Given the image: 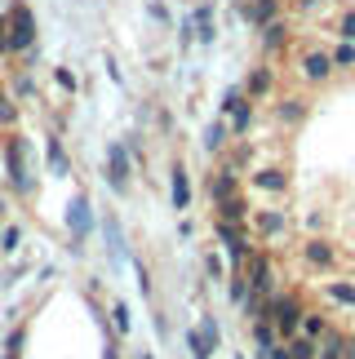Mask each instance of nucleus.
<instances>
[{"mask_svg": "<svg viewBox=\"0 0 355 359\" xmlns=\"http://www.w3.org/2000/svg\"><path fill=\"white\" fill-rule=\"evenodd\" d=\"M302 337H311V341H320L324 333H329V315H302V328H297Z\"/></svg>", "mask_w": 355, "mask_h": 359, "instance_id": "nucleus-25", "label": "nucleus"}, {"mask_svg": "<svg viewBox=\"0 0 355 359\" xmlns=\"http://www.w3.org/2000/svg\"><path fill=\"white\" fill-rule=\"evenodd\" d=\"M67 226H72V253H80L93 231V209L85 196H72V204H67Z\"/></svg>", "mask_w": 355, "mask_h": 359, "instance_id": "nucleus-7", "label": "nucleus"}, {"mask_svg": "<svg viewBox=\"0 0 355 359\" xmlns=\"http://www.w3.org/2000/svg\"><path fill=\"white\" fill-rule=\"evenodd\" d=\"M5 177L18 196H36V173H32V164H27V142L18 133L5 142Z\"/></svg>", "mask_w": 355, "mask_h": 359, "instance_id": "nucleus-2", "label": "nucleus"}, {"mask_svg": "<svg viewBox=\"0 0 355 359\" xmlns=\"http://www.w3.org/2000/svg\"><path fill=\"white\" fill-rule=\"evenodd\" d=\"M53 80H58V85H62L67 93H76V76L67 72V67H53Z\"/></svg>", "mask_w": 355, "mask_h": 359, "instance_id": "nucleus-37", "label": "nucleus"}, {"mask_svg": "<svg viewBox=\"0 0 355 359\" xmlns=\"http://www.w3.org/2000/svg\"><path fill=\"white\" fill-rule=\"evenodd\" d=\"M253 187L267 191V196H284V187H289V169H284V164H262V169L253 173Z\"/></svg>", "mask_w": 355, "mask_h": 359, "instance_id": "nucleus-11", "label": "nucleus"}, {"mask_svg": "<svg viewBox=\"0 0 355 359\" xmlns=\"http://www.w3.org/2000/svg\"><path fill=\"white\" fill-rule=\"evenodd\" d=\"M236 191H240V164H222V169L213 173V182H209V200L222 204L227 196H236Z\"/></svg>", "mask_w": 355, "mask_h": 359, "instance_id": "nucleus-10", "label": "nucleus"}, {"mask_svg": "<svg viewBox=\"0 0 355 359\" xmlns=\"http://www.w3.org/2000/svg\"><path fill=\"white\" fill-rule=\"evenodd\" d=\"M284 351H289V359H316V341L297 333V337H293V341H289V346H284Z\"/></svg>", "mask_w": 355, "mask_h": 359, "instance_id": "nucleus-29", "label": "nucleus"}, {"mask_svg": "<svg viewBox=\"0 0 355 359\" xmlns=\"http://www.w3.org/2000/svg\"><path fill=\"white\" fill-rule=\"evenodd\" d=\"M0 213H5V196H0Z\"/></svg>", "mask_w": 355, "mask_h": 359, "instance_id": "nucleus-43", "label": "nucleus"}, {"mask_svg": "<svg viewBox=\"0 0 355 359\" xmlns=\"http://www.w3.org/2000/svg\"><path fill=\"white\" fill-rule=\"evenodd\" d=\"M240 13H244L249 27H267L271 18L284 13V0H240Z\"/></svg>", "mask_w": 355, "mask_h": 359, "instance_id": "nucleus-9", "label": "nucleus"}, {"mask_svg": "<svg viewBox=\"0 0 355 359\" xmlns=\"http://www.w3.org/2000/svg\"><path fill=\"white\" fill-rule=\"evenodd\" d=\"M147 13H152L156 22H169V9H165V5H156V0H152V5H147Z\"/></svg>", "mask_w": 355, "mask_h": 359, "instance_id": "nucleus-40", "label": "nucleus"}, {"mask_svg": "<svg viewBox=\"0 0 355 359\" xmlns=\"http://www.w3.org/2000/svg\"><path fill=\"white\" fill-rule=\"evenodd\" d=\"M333 36H337V40H355V5L337 9V18H333Z\"/></svg>", "mask_w": 355, "mask_h": 359, "instance_id": "nucleus-23", "label": "nucleus"}, {"mask_svg": "<svg viewBox=\"0 0 355 359\" xmlns=\"http://www.w3.org/2000/svg\"><path fill=\"white\" fill-rule=\"evenodd\" d=\"M257 315H267L271 324H276V333L280 337H297V328H302V302H297L293 293H276V297H267L262 302V311Z\"/></svg>", "mask_w": 355, "mask_h": 359, "instance_id": "nucleus-1", "label": "nucleus"}, {"mask_svg": "<svg viewBox=\"0 0 355 359\" xmlns=\"http://www.w3.org/2000/svg\"><path fill=\"white\" fill-rule=\"evenodd\" d=\"M253 341H257V359H262L271 346H280V333H276V324H271L267 315H257V320H253Z\"/></svg>", "mask_w": 355, "mask_h": 359, "instance_id": "nucleus-19", "label": "nucleus"}, {"mask_svg": "<svg viewBox=\"0 0 355 359\" xmlns=\"http://www.w3.org/2000/svg\"><path fill=\"white\" fill-rule=\"evenodd\" d=\"M13 98H18V102H22V98L32 102V98H36V80H32V76H18V80H13Z\"/></svg>", "mask_w": 355, "mask_h": 359, "instance_id": "nucleus-33", "label": "nucleus"}, {"mask_svg": "<svg viewBox=\"0 0 355 359\" xmlns=\"http://www.w3.org/2000/svg\"><path fill=\"white\" fill-rule=\"evenodd\" d=\"M227 120V129H231V137H240V133H249V124H253V102H249V93L231 107V111L222 116Z\"/></svg>", "mask_w": 355, "mask_h": 359, "instance_id": "nucleus-17", "label": "nucleus"}, {"mask_svg": "<svg viewBox=\"0 0 355 359\" xmlns=\"http://www.w3.org/2000/svg\"><path fill=\"white\" fill-rule=\"evenodd\" d=\"M324 5H329V0H293V9L302 13V18H316V13H320Z\"/></svg>", "mask_w": 355, "mask_h": 359, "instance_id": "nucleus-35", "label": "nucleus"}, {"mask_svg": "<svg viewBox=\"0 0 355 359\" xmlns=\"http://www.w3.org/2000/svg\"><path fill=\"white\" fill-rule=\"evenodd\" d=\"M200 333H204V341L217 351V324H213V315H200Z\"/></svg>", "mask_w": 355, "mask_h": 359, "instance_id": "nucleus-36", "label": "nucleus"}, {"mask_svg": "<svg viewBox=\"0 0 355 359\" xmlns=\"http://www.w3.org/2000/svg\"><path fill=\"white\" fill-rule=\"evenodd\" d=\"M271 89H276V72H271V67H253L249 80H244V93H249V102L271 98Z\"/></svg>", "mask_w": 355, "mask_h": 359, "instance_id": "nucleus-13", "label": "nucleus"}, {"mask_svg": "<svg viewBox=\"0 0 355 359\" xmlns=\"http://www.w3.org/2000/svg\"><path fill=\"white\" fill-rule=\"evenodd\" d=\"M45 160H49V173H58V177L72 173V156H67V147H62V137H58V133H49V137H45Z\"/></svg>", "mask_w": 355, "mask_h": 359, "instance_id": "nucleus-14", "label": "nucleus"}, {"mask_svg": "<svg viewBox=\"0 0 355 359\" xmlns=\"http://www.w3.org/2000/svg\"><path fill=\"white\" fill-rule=\"evenodd\" d=\"M337 72H333V58H329V49L324 45H302L297 49V80H307L311 89H320V85H329Z\"/></svg>", "mask_w": 355, "mask_h": 359, "instance_id": "nucleus-3", "label": "nucleus"}, {"mask_svg": "<svg viewBox=\"0 0 355 359\" xmlns=\"http://www.w3.org/2000/svg\"><path fill=\"white\" fill-rule=\"evenodd\" d=\"M249 213H253V204L240 196H227L222 204H217V222H236V226H249Z\"/></svg>", "mask_w": 355, "mask_h": 359, "instance_id": "nucleus-12", "label": "nucleus"}, {"mask_svg": "<svg viewBox=\"0 0 355 359\" xmlns=\"http://www.w3.org/2000/svg\"><path fill=\"white\" fill-rule=\"evenodd\" d=\"M107 240H112V253L120 257V226H116V217H107Z\"/></svg>", "mask_w": 355, "mask_h": 359, "instance_id": "nucleus-39", "label": "nucleus"}, {"mask_svg": "<svg viewBox=\"0 0 355 359\" xmlns=\"http://www.w3.org/2000/svg\"><path fill=\"white\" fill-rule=\"evenodd\" d=\"M138 359H152V355H138Z\"/></svg>", "mask_w": 355, "mask_h": 359, "instance_id": "nucleus-44", "label": "nucleus"}, {"mask_svg": "<svg viewBox=\"0 0 355 359\" xmlns=\"http://www.w3.org/2000/svg\"><path fill=\"white\" fill-rule=\"evenodd\" d=\"M227 137H231L227 120H213L209 129H204V151H222V147H227Z\"/></svg>", "mask_w": 355, "mask_h": 359, "instance_id": "nucleus-24", "label": "nucleus"}, {"mask_svg": "<svg viewBox=\"0 0 355 359\" xmlns=\"http://www.w3.org/2000/svg\"><path fill=\"white\" fill-rule=\"evenodd\" d=\"M36 49V13L27 0H13L9 9V53H32Z\"/></svg>", "mask_w": 355, "mask_h": 359, "instance_id": "nucleus-4", "label": "nucleus"}, {"mask_svg": "<svg viewBox=\"0 0 355 359\" xmlns=\"http://www.w3.org/2000/svg\"><path fill=\"white\" fill-rule=\"evenodd\" d=\"M18 244H22V226H5V231H0V248H5V253H18Z\"/></svg>", "mask_w": 355, "mask_h": 359, "instance_id": "nucleus-32", "label": "nucleus"}, {"mask_svg": "<svg viewBox=\"0 0 355 359\" xmlns=\"http://www.w3.org/2000/svg\"><path fill=\"white\" fill-rule=\"evenodd\" d=\"M324 293H329V302H342V306H355V284H351V280H333L329 288H324Z\"/></svg>", "mask_w": 355, "mask_h": 359, "instance_id": "nucleus-28", "label": "nucleus"}, {"mask_svg": "<svg viewBox=\"0 0 355 359\" xmlns=\"http://www.w3.org/2000/svg\"><path fill=\"white\" fill-rule=\"evenodd\" d=\"M227 297L236 302V306H244L249 302V275L244 271H231V284H227Z\"/></svg>", "mask_w": 355, "mask_h": 359, "instance_id": "nucleus-26", "label": "nucleus"}, {"mask_svg": "<svg viewBox=\"0 0 355 359\" xmlns=\"http://www.w3.org/2000/svg\"><path fill=\"white\" fill-rule=\"evenodd\" d=\"M316 359H347V337L329 328V333L316 341Z\"/></svg>", "mask_w": 355, "mask_h": 359, "instance_id": "nucleus-21", "label": "nucleus"}, {"mask_svg": "<svg viewBox=\"0 0 355 359\" xmlns=\"http://www.w3.org/2000/svg\"><path fill=\"white\" fill-rule=\"evenodd\" d=\"M18 98H13V93H5L0 89V124H5V129H13V124H18Z\"/></svg>", "mask_w": 355, "mask_h": 359, "instance_id": "nucleus-27", "label": "nucleus"}, {"mask_svg": "<svg viewBox=\"0 0 355 359\" xmlns=\"http://www.w3.org/2000/svg\"><path fill=\"white\" fill-rule=\"evenodd\" d=\"M249 222L257 231V240H280L284 231H289V213H284V209H253Z\"/></svg>", "mask_w": 355, "mask_h": 359, "instance_id": "nucleus-8", "label": "nucleus"}, {"mask_svg": "<svg viewBox=\"0 0 355 359\" xmlns=\"http://www.w3.org/2000/svg\"><path fill=\"white\" fill-rule=\"evenodd\" d=\"M276 120H280V124H302V120H307V98H297V93L280 98V102H276Z\"/></svg>", "mask_w": 355, "mask_h": 359, "instance_id": "nucleus-18", "label": "nucleus"}, {"mask_svg": "<svg viewBox=\"0 0 355 359\" xmlns=\"http://www.w3.org/2000/svg\"><path fill=\"white\" fill-rule=\"evenodd\" d=\"M169 191H173V209L178 213L191 209V177H187V169H173L169 173Z\"/></svg>", "mask_w": 355, "mask_h": 359, "instance_id": "nucleus-20", "label": "nucleus"}, {"mask_svg": "<svg viewBox=\"0 0 355 359\" xmlns=\"http://www.w3.org/2000/svg\"><path fill=\"white\" fill-rule=\"evenodd\" d=\"M257 32H262V49L267 53H280L284 45H289V22H284V13H280V18H271L267 27H257Z\"/></svg>", "mask_w": 355, "mask_h": 359, "instance_id": "nucleus-16", "label": "nucleus"}, {"mask_svg": "<svg viewBox=\"0 0 355 359\" xmlns=\"http://www.w3.org/2000/svg\"><path fill=\"white\" fill-rule=\"evenodd\" d=\"M22 346H27V328H13L5 341V359H22Z\"/></svg>", "mask_w": 355, "mask_h": 359, "instance_id": "nucleus-31", "label": "nucleus"}, {"mask_svg": "<svg viewBox=\"0 0 355 359\" xmlns=\"http://www.w3.org/2000/svg\"><path fill=\"white\" fill-rule=\"evenodd\" d=\"M302 262H307V266H333V262H337V248L329 244V240H307L302 244Z\"/></svg>", "mask_w": 355, "mask_h": 359, "instance_id": "nucleus-15", "label": "nucleus"}, {"mask_svg": "<svg viewBox=\"0 0 355 359\" xmlns=\"http://www.w3.org/2000/svg\"><path fill=\"white\" fill-rule=\"evenodd\" d=\"M329 58H333V72H355V40H337Z\"/></svg>", "mask_w": 355, "mask_h": 359, "instance_id": "nucleus-22", "label": "nucleus"}, {"mask_svg": "<svg viewBox=\"0 0 355 359\" xmlns=\"http://www.w3.org/2000/svg\"><path fill=\"white\" fill-rule=\"evenodd\" d=\"M217 240H222L227 257H231V271H244V266H249L253 240H249V231H244V226H236V222H217Z\"/></svg>", "mask_w": 355, "mask_h": 359, "instance_id": "nucleus-5", "label": "nucleus"}, {"mask_svg": "<svg viewBox=\"0 0 355 359\" xmlns=\"http://www.w3.org/2000/svg\"><path fill=\"white\" fill-rule=\"evenodd\" d=\"M102 359H120V351L112 346V341H107V346H102Z\"/></svg>", "mask_w": 355, "mask_h": 359, "instance_id": "nucleus-41", "label": "nucleus"}, {"mask_svg": "<svg viewBox=\"0 0 355 359\" xmlns=\"http://www.w3.org/2000/svg\"><path fill=\"white\" fill-rule=\"evenodd\" d=\"M347 359H355V337H347Z\"/></svg>", "mask_w": 355, "mask_h": 359, "instance_id": "nucleus-42", "label": "nucleus"}, {"mask_svg": "<svg viewBox=\"0 0 355 359\" xmlns=\"http://www.w3.org/2000/svg\"><path fill=\"white\" fill-rule=\"evenodd\" d=\"M0 58H9V13H0Z\"/></svg>", "mask_w": 355, "mask_h": 359, "instance_id": "nucleus-38", "label": "nucleus"}, {"mask_svg": "<svg viewBox=\"0 0 355 359\" xmlns=\"http://www.w3.org/2000/svg\"><path fill=\"white\" fill-rule=\"evenodd\" d=\"M187 346H191V359H209V355H213V346L204 341L200 328H191V333H187Z\"/></svg>", "mask_w": 355, "mask_h": 359, "instance_id": "nucleus-30", "label": "nucleus"}, {"mask_svg": "<svg viewBox=\"0 0 355 359\" xmlns=\"http://www.w3.org/2000/svg\"><path fill=\"white\" fill-rule=\"evenodd\" d=\"M112 315H116V333H129V328H133V315H129V306H125V302H116V306H112Z\"/></svg>", "mask_w": 355, "mask_h": 359, "instance_id": "nucleus-34", "label": "nucleus"}, {"mask_svg": "<svg viewBox=\"0 0 355 359\" xmlns=\"http://www.w3.org/2000/svg\"><path fill=\"white\" fill-rule=\"evenodd\" d=\"M129 177H133L129 147L125 142H112V147H107V187H112L116 196H129Z\"/></svg>", "mask_w": 355, "mask_h": 359, "instance_id": "nucleus-6", "label": "nucleus"}]
</instances>
